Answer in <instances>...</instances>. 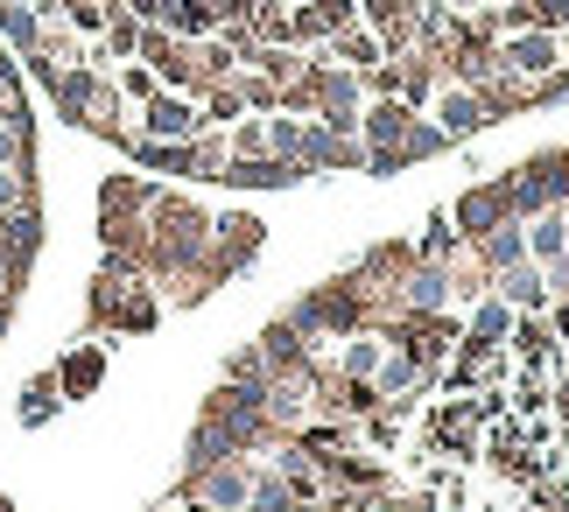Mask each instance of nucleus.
<instances>
[{"mask_svg": "<svg viewBox=\"0 0 569 512\" xmlns=\"http://www.w3.org/2000/svg\"><path fill=\"white\" fill-rule=\"evenodd\" d=\"M513 211H520V225L528 218H541V211H562L569 204V148H541V154H528L513 175Z\"/></svg>", "mask_w": 569, "mask_h": 512, "instance_id": "f257e3e1", "label": "nucleus"}, {"mask_svg": "<svg viewBox=\"0 0 569 512\" xmlns=\"http://www.w3.org/2000/svg\"><path fill=\"white\" fill-rule=\"evenodd\" d=\"M513 218H520V211H513V183H507V175H492V183H471V190L450 204V225H457V239H465V247H478L486 232L513 225Z\"/></svg>", "mask_w": 569, "mask_h": 512, "instance_id": "f03ea898", "label": "nucleus"}, {"mask_svg": "<svg viewBox=\"0 0 569 512\" xmlns=\"http://www.w3.org/2000/svg\"><path fill=\"white\" fill-rule=\"evenodd\" d=\"M190 499H204L211 512H247L253 505V456H232V463L197 471L190 478Z\"/></svg>", "mask_w": 569, "mask_h": 512, "instance_id": "7ed1b4c3", "label": "nucleus"}, {"mask_svg": "<svg viewBox=\"0 0 569 512\" xmlns=\"http://www.w3.org/2000/svg\"><path fill=\"white\" fill-rule=\"evenodd\" d=\"M141 133L148 141H197V133H204V113H197L190 92H156L141 106Z\"/></svg>", "mask_w": 569, "mask_h": 512, "instance_id": "20e7f679", "label": "nucleus"}, {"mask_svg": "<svg viewBox=\"0 0 569 512\" xmlns=\"http://www.w3.org/2000/svg\"><path fill=\"white\" fill-rule=\"evenodd\" d=\"M499 71H513V78H549V71H562V36H549V29L507 36V42H499Z\"/></svg>", "mask_w": 569, "mask_h": 512, "instance_id": "39448f33", "label": "nucleus"}, {"mask_svg": "<svg viewBox=\"0 0 569 512\" xmlns=\"http://www.w3.org/2000/svg\"><path fill=\"white\" fill-rule=\"evenodd\" d=\"M260 232H268V225H260V218H247V211L218 218V225H211V274L226 281L232 267H247V260L260 253Z\"/></svg>", "mask_w": 569, "mask_h": 512, "instance_id": "423d86ee", "label": "nucleus"}, {"mask_svg": "<svg viewBox=\"0 0 569 512\" xmlns=\"http://www.w3.org/2000/svg\"><path fill=\"white\" fill-rule=\"evenodd\" d=\"M436 127H443V141L457 148V141H471L478 127H492V113L471 84H443V92H436Z\"/></svg>", "mask_w": 569, "mask_h": 512, "instance_id": "0eeeda50", "label": "nucleus"}, {"mask_svg": "<svg viewBox=\"0 0 569 512\" xmlns=\"http://www.w3.org/2000/svg\"><path fill=\"white\" fill-rule=\"evenodd\" d=\"M415 120H422V113H415L408 99H373V106L359 113V141H366V148H401Z\"/></svg>", "mask_w": 569, "mask_h": 512, "instance_id": "6e6552de", "label": "nucleus"}, {"mask_svg": "<svg viewBox=\"0 0 569 512\" xmlns=\"http://www.w3.org/2000/svg\"><path fill=\"white\" fill-rule=\"evenodd\" d=\"M499 295H507L513 309H549V302H556V288H549V267H541V260H520V267H507V274H499Z\"/></svg>", "mask_w": 569, "mask_h": 512, "instance_id": "1a4fd4ad", "label": "nucleus"}, {"mask_svg": "<svg viewBox=\"0 0 569 512\" xmlns=\"http://www.w3.org/2000/svg\"><path fill=\"white\" fill-rule=\"evenodd\" d=\"M478 99H486L492 120H513V113H535V106H541L535 78H513V71H499L492 84H478Z\"/></svg>", "mask_w": 569, "mask_h": 512, "instance_id": "9d476101", "label": "nucleus"}, {"mask_svg": "<svg viewBox=\"0 0 569 512\" xmlns=\"http://www.w3.org/2000/svg\"><path fill=\"white\" fill-rule=\"evenodd\" d=\"M323 57H338L345 71H373V63H387V50H380V36L366 29V21H352V29H338L331 42H323Z\"/></svg>", "mask_w": 569, "mask_h": 512, "instance_id": "9b49d317", "label": "nucleus"}, {"mask_svg": "<svg viewBox=\"0 0 569 512\" xmlns=\"http://www.w3.org/2000/svg\"><path fill=\"white\" fill-rule=\"evenodd\" d=\"M162 29H177L183 42H204V36L226 29V8H218V0H169V21H162Z\"/></svg>", "mask_w": 569, "mask_h": 512, "instance_id": "f8f14e48", "label": "nucleus"}, {"mask_svg": "<svg viewBox=\"0 0 569 512\" xmlns=\"http://www.w3.org/2000/svg\"><path fill=\"white\" fill-rule=\"evenodd\" d=\"M99 380H106V351H99V344H78L71 359L57 365V386H63V400H84V393H92Z\"/></svg>", "mask_w": 569, "mask_h": 512, "instance_id": "ddd939ff", "label": "nucleus"}, {"mask_svg": "<svg viewBox=\"0 0 569 512\" xmlns=\"http://www.w3.org/2000/svg\"><path fill=\"white\" fill-rule=\"evenodd\" d=\"M528 260H541V267L569 260V218H562V211H541V218H528Z\"/></svg>", "mask_w": 569, "mask_h": 512, "instance_id": "4468645a", "label": "nucleus"}, {"mask_svg": "<svg viewBox=\"0 0 569 512\" xmlns=\"http://www.w3.org/2000/svg\"><path fill=\"white\" fill-rule=\"evenodd\" d=\"M471 253L486 260L492 274H507V267H520V260H528V225H520V218H513V225H499V232H486V239H478Z\"/></svg>", "mask_w": 569, "mask_h": 512, "instance_id": "2eb2a0df", "label": "nucleus"}, {"mask_svg": "<svg viewBox=\"0 0 569 512\" xmlns=\"http://www.w3.org/2000/svg\"><path fill=\"white\" fill-rule=\"evenodd\" d=\"M471 338H486V344H507L513 338V302L507 295H499V288H492V295H478V309H471Z\"/></svg>", "mask_w": 569, "mask_h": 512, "instance_id": "dca6fc26", "label": "nucleus"}, {"mask_svg": "<svg viewBox=\"0 0 569 512\" xmlns=\"http://www.w3.org/2000/svg\"><path fill=\"white\" fill-rule=\"evenodd\" d=\"M380 365H387V330H359V338H345L338 372H352V380H373Z\"/></svg>", "mask_w": 569, "mask_h": 512, "instance_id": "f3484780", "label": "nucleus"}, {"mask_svg": "<svg viewBox=\"0 0 569 512\" xmlns=\"http://www.w3.org/2000/svg\"><path fill=\"white\" fill-rule=\"evenodd\" d=\"M302 141H310V120H296V113H268V154H281V162H296L302 169ZM310 175V169H302Z\"/></svg>", "mask_w": 569, "mask_h": 512, "instance_id": "a211bd4d", "label": "nucleus"}, {"mask_svg": "<svg viewBox=\"0 0 569 512\" xmlns=\"http://www.w3.org/2000/svg\"><path fill=\"white\" fill-rule=\"evenodd\" d=\"M99 50H106V63H134L141 57V21L134 14H127V8H113V21H106V42H99Z\"/></svg>", "mask_w": 569, "mask_h": 512, "instance_id": "6ab92c4d", "label": "nucleus"}, {"mask_svg": "<svg viewBox=\"0 0 569 512\" xmlns=\"http://www.w3.org/2000/svg\"><path fill=\"white\" fill-rule=\"evenodd\" d=\"M302 499H296V484L281 478V471H253V505L247 512H296Z\"/></svg>", "mask_w": 569, "mask_h": 512, "instance_id": "aec40b11", "label": "nucleus"}, {"mask_svg": "<svg viewBox=\"0 0 569 512\" xmlns=\"http://www.w3.org/2000/svg\"><path fill=\"white\" fill-rule=\"evenodd\" d=\"M57 408H63V386H57V372H42V380H29V393H21V421L36 429V421H50Z\"/></svg>", "mask_w": 569, "mask_h": 512, "instance_id": "412c9836", "label": "nucleus"}, {"mask_svg": "<svg viewBox=\"0 0 569 512\" xmlns=\"http://www.w3.org/2000/svg\"><path fill=\"white\" fill-rule=\"evenodd\" d=\"M29 162V113H0V169Z\"/></svg>", "mask_w": 569, "mask_h": 512, "instance_id": "4be33fe9", "label": "nucleus"}, {"mask_svg": "<svg viewBox=\"0 0 569 512\" xmlns=\"http://www.w3.org/2000/svg\"><path fill=\"white\" fill-rule=\"evenodd\" d=\"M443 148H450V141H443V127H429V120H415V127H408V141H401L408 162H436Z\"/></svg>", "mask_w": 569, "mask_h": 512, "instance_id": "5701e85b", "label": "nucleus"}, {"mask_svg": "<svg viewBox=\"0 0 569 512\" xmlns=\"http://www.w3.org/2000/svg\"><path fill=\"white\" fill-rule=\"evenodd\" d=\"M113 84H120V99H134V106H148V99H156V92H162V78H156V71H148V63H141V57H134V63H127V71H120Z\"/></svg>", "mask_w": 569, "mask_h": 512, "instance_id": "b1692460", "label": "nucleus"}, {"mask_svg": "<svg viewBox=\"0 0 569 512\" xmlns=\"http://www.w3.org/2000/svg\"><path fill=\"white\" fill-rule=\"evenodd\" d=\"M21 204H36V197H29V162H21V169H0V218L21 211Z\"/></svg>", "mask_w": 569, "mask_h": 512, "instance_id": "393cba45", "label": "nucleus"}, {"mask_svg": "<svg viewBox=\"0 0 569 512\" xmlns=\"http://www.w3.org/2000/svg\"><path fill=\"white\" fill-rule=\"evenodd\" d=\"M226 141H232V154H268V120H232Z\"/></svg>", "mask_w": 569, "mask_h": 512, "instance_id": "a878e982", "label": "nucleus"}, {"mask_svg": "<svg viewBox=\"0 0 569 512\" xmlns=\"http://www.w3.org/2000/svg\"><path fill=\"white\" fill-rule=\"evenodd\" d=\"M169 512H211V505H204V499H190V505H169Z\"/></svg>", "mask_w": 569, "mask_h": 512, "instance_id": "bb28decb", "label": "nucleus"}, {"mask_svg": "<svg viewBox=\"0 0 569 512\" xmlns=\"http://www.w3.org/2000/svg\"><path fill=\"white\" fill-rule=\"evenodd\" d=\"M0 512H14V505H8V499H0Z\"/></svg>", "mask_w": 569, "mask_h": 512, "instance_id": "cd10ccee", "label": "nucleus"}, {"mask_svg": "<svg viewBox=\"0 0 569 512\" xmlns=\"http://www.w3.org/2000/svg\"><path fill=\"white\" fill-rule=\"evenodd\" d=\"M562 218H569V204H562Z\"/></svg>", "mask_w": 569, "mask_h": 512, "instance_id": "c85d7f7f", "label": "nucleus"}]
</instances>
